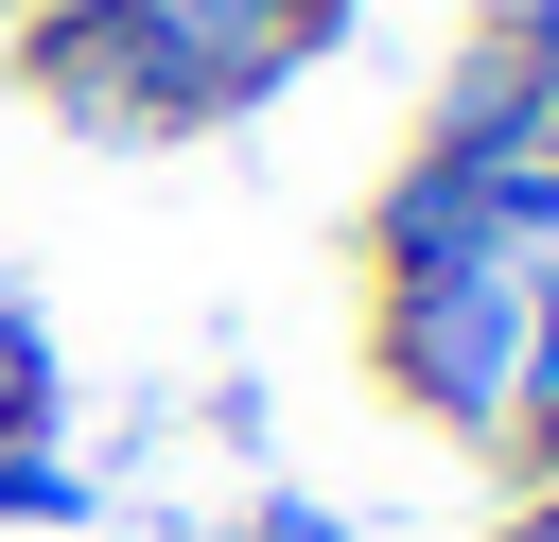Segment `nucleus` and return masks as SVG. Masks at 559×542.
<instances>
[{
	"label": "nucleus",
	"mask_w": 559,
	"mask_h": 542,
	"mask_svg": "<svg viewBox=\"0 0 559 542\" xmlns=\"http://www.w3.org/2000/svg\"><path fill=\"white\" fill-rule=\"evenodd\" d=\"M507 350H524V297H507V262H489V245H472V262H419V280H402V332H384V367H402L419 402L489 420V402H507Z\"/></svg>",
	"instance_id": "nucleus-1"
},
{
	"label": "nucleus",
	"mask_w": 559,
	"mask_h": 542,
	"mask_svg": "<svg viewBox=\"0 0 559 542\" xmlns=\"http://www.w3.org/2000/svg\"><path fill=\"white\" fill-rule=\"evenodd\" d=\"M524 52H559V0H524Z\"/></svg>",
	"instance_id": "nucleus-4"
},
{
	"label": "nucleus",
	"mask_w": 559,
	"mask_h": 542,
	"mask_svg": "<svg viewBox=\"0 0 559 542\" xmlns=\"http://www.w3.org/2000/svg\"><path fill=\"white\" fill-rule=\"evenodd\" d=\"M262 542H349V525H314V507H280V525H262Z\"/></svg>",
	"instance_id": "nucleus-3"
},
{
	"label": "nucleus",
	"mask_w": 559,
	"mask_h": 542,
	"mask_svg": "<svg viewBox=\"0 0 559 542\" xmlns=\"http://www.w3.org/2000/svg\"><path fill=\"white\" fill-rule=\"evenodd\" d=\"M35 385H52V367H35V332H17V297H0V420H35Z\"/></svg>",
	"instance_id": "nucleus-2"
}]
</instances>
